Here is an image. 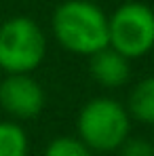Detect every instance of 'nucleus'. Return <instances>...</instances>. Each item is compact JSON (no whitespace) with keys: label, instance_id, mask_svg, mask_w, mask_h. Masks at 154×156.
I'll return each mask as SVG.
<instances>
[{"label":"nucleus","instance_id":"nucleus-10","mask_svg":"<svg viewBox=\"0 0 154 156\" xmlns=\"http://www.w3.org/2000/svg\"><path fill=\"white\" fill-rule=\"evenodd\" d=\"M116 152L118 156H154V144L141 137H127Z\"/></svg>","mask_w":154,"mask_h":156},{"label":"nucleus","instance_id":"nucleus-2","mask_svg":"<svg viewBox=\"0 0 154 156\" xmlns=\"http://www.w3.org/2000/svg\"><path fill=\"white\" fill-rule=\"evenodd\" d=\"M78 139L95 152H116L131 133L127 108L112 97H95L80 108L76 120Z\"/></svg>","mask_w":154,"mask_h":156},{"label":"nucleus","instance_id":"nucleus-3","mask_svg":"<svg viewBox=\"0 0 154 156\" xmlns=\"http://www.w3.org/2000/svg\"><path fill=\"white\" fill-rule=\"evenodd\" d=\"M47 57V36L40 26L23 15L0 23V70L9 74H32Z\"/></svg>","mask_w":154,"mask_h":156},{"label":"nucleus","instance_id":"nucleus-9","mask_svg":"<svg viewBox=\"0 0 154 156\" xmlns=\"http://www.w3.org/2000/svg\"><path fill=\"white\" fill-rule=\"evenodd\" d=\"M45 156H95L78 137L70 135H59L49 141L45 148Z\"/></svg>","mask_w":154,"mask_h":156},{"label":"nucleus","instance_id":"nucleus-1","mask_svg":"<svg viewBox=\"0 0 154 156\" xmlns=\"http://www.w3.org/2000/svg\"><path fill=\"white\" fill-rule=\"evenodd\" d=\"M51 30L55 40L66 51L91 57L108 49V15L99 4L91 0H66L51 17Z\"/></svg>","mask_w":154,"mask_h":156},{"label":"nucleus","instance_id":"nucleus-6","mask_svg":"<svg viewBox=\"0 0 154 156\" xmlns=\"http://www.w3.org/2000/svg\"><path fill=\"white\" fill-rule=\"evenodd\" d=\"M89 72L97 84H102L106 89H118L131 76V63L129 59H125L123 55H118L108 47L103 51L91 55Z\"/></svg>","mask_w":154,"mask_h":156},{"label":"nucleus","instance_id":"nucleus-7","mask_svg":"<svg viewBox=\"0 0 154 156\" xmlns=\"http://www.w3.org/2000/svg\"><path fill=\"white\" fill-rule=\"evenodd\" d=\"M127 112L141 125H154V76L139 80L131 89Z\"/></svg>","mask_w":154,"mask_h":156},{"label":"nucleus","instance_id":"nucleus-4","mask_svg":"<svg viewBox=\"0 0 154 156\" xmlns=\"http://www.w3.org/2000/svg\"><path fill=\"white\" fill-rule=\"evenodd\" d=\"M110 49L125 59H139L154 49V11L144 2H125L108 17Z\"/></svg>","mask_w":154,"mask_h":156},{"label":"nucleus","instance_id":"nucleus-5","mask_svg":"<svg viewBox=\"0 0 154 156\" xmlns=\"http://www.w3.org/2000/svg\"><path fill=\"white\" fill-rule=\"evenodd\" d=\"M45 101V89L32 74H9L0 82V108L17 120L36 118Z\"/></svg>","mask_w":154,"mask_h":156},{"label":"nucleus","instance_id":"nucleus-8","mask_svg":"<svg viewBox=\"0 0 154 156\" xmlns=\"http://www.w3.org/2000/svg\"><path fill=\"white\" fill-rule=\"evenodd\" d=\"M30 141L21 125L0 120V156H27Z\"/></svg>","mask_w":154,"mask_h":156}]
</instances>
